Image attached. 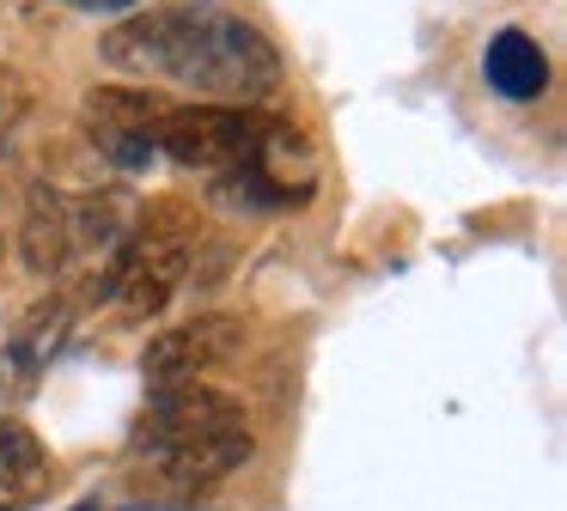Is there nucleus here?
I'll list each match as a JSON object with an SVG mask.
<instances>
[{
  "label": "nucleus",
  "instance_id": "39448f33",
  "mask_svg": "<svg viewBox=\"0 0 567 511\" xmlns=\"http://www.w3.org/2000/svg\"><path fill=\"white\" fill-rule=\"evenodd\" d=\"M238 347H245V323H238V316H196V323H177V328H165V335L147 341L141 377H147L153 389L202 384V377H208L214 365H226Z\"/></svg>",
  "mask_w": 567,
  "mask_h": 511
},
{
  "label": "nucleus",
  "instance_id": "f8f14e48",
  "mask_svg": "<svg viewBox=\"0 0 567 511\" xmlns=\"http://www.w3.org/2000/svg\"><path fill=\"white\" fill-rule=\"evenodd\" d=\"M68 7H80V12H141L147 0H68Z\"/></svg>",
  "mask_w": 567,
  "mask_h": 511
},
{
  "label": "nucleus",
  "instance_id": "9b49d317",
  "mask_svg": "<svg viewBox=\"0 0 567 511\" xmlns=\"http://www.w3.org/2000/svg\"><path fill=\"white\" fill-rule=\"evenodd\" d=\"M31 116V80L19 67H0V140Z\"/></svg>",
  "mask_w": 567,
  "mask_h": 511
},
{
  "label": "nucleus",
  "instance_id": "6e6552de",
  "mask_svg": "<svg viewBox=\"0 0 567 511\" xmlns=\"http://www.w3.org/2000/svg\"><path fill=\"white\" fill-rule=\"evenodd\" d=\"M19 255L38 280L62 274L68 262L80 255V238H74V201L50 182H31L25 195V226H19Z\"/></svg>",
  "mask_w": 567,
  "mask_h": 511
},
{
  "label": "nucleus",
  "instance_id": "1a4fd4ad",
  "mask_svg": "<svg viewBox=\"0 0 567 511\" xmlns=\"http://www.w3.org/2000/svg\"><path fill=\"white\" fill-rule=\"evenodd\" d=\"M55 487V462L25 420L0 414V511H31Z\"/></svg>",
  "mask_w": 567,
  "mask_h": 511
},
{
  "label": "nucleus",
  "instance_id": "4468645a",
  "mask_svg": "<svg viewBox=\"0 0 567 511\" xmlns=\"http://www.w3.org/2000/svg\"><path fill=\"white\" fill-rule=\"evenodd\" d=\"M189 7H208V0H189Z\"/></svg>",
  "mask_w": 567,
  "mask_h": 511
},
{
  "label": "nucleus",
  "instance_id": "423d86ee",
  "mask_svg": "<svg viewBox=\"0 0 567 511\" xmlns=\"http://www.w3.org/2000/svg\"><path fill=\"white\" fill-rule=\"evenodd\" d=\"M165 97L159 92H99V97H86V128H92V146H99L111 165H123V170H141V165H153V122L165 116Z\"/></svg>",
  "mask_w": 567,
  "mask_h": 511
},
{
  "label": "nucleus",
  "instance_id": "f03ea898",
  "mask_svg": "<svg viewBox=\"0 0 567 511\" xmlns=\"http://www.w3.org/2000/svg\"><path fill=\"white\" fill-rule=\"evenodd\" d=\"M135 457L159 481V505H189L250 462L245 401L214 384H165L135 420Z\"/></svg>",
  "mask_w": 567,
  "mask_h": 511
},
{
  "label": "nucleus",
  "instance_id": "9d476101",
  "mask_svg": "<svg viewBox=\"0 0 567 511\" xmlns=\"http://www.w3.org/2000/svg\"><path fill=\"white\" fill-rule=\"evenodd\" d=\"M482 73H488V85L501 97H513V104H530V97H543V85H549V61H543L537 36H525V31H494L488 55H482Z\"/></svg>",
  "mask_w": 567,
  "mask_h": 511
},
{
  "label": "nucleus",
  "instance_id": "20e7f679",
  "mask_svg": "<svg viewBox=\"0 0 567 511\" xmlns=\"http://www.w3.org/2000/svg\"><path fill=\"white\" fill-rule=\"evenodd\" d=\"M269 116L257 109H226V104H172L153 122V146L184 170H208V177H233L250 153H257Z\"/></svg>",
  "mask_w": 567,
  "mask_h": 511
},
{
  "label": "nucleus",
  "instance_id": "ddd939ff",
  "mask_svg": "<svg viewBox=\"0 0 567 511\" xmlns=\"http://www.w3.org/2000/svg\"><path fill=\"white\" fill-rule=\"evenodd\" d=\"M128 511H189V505H128Z\"/></svg>",
  "mask_w": 567,
  "mask_h": 511
},
{
  "label": "nucleus",
  "instance_id": "0eeeda50",
  "mask_svg": "<svg viewBox=\"0 0 567 511\" xmlns=\"http://www.w3.org/2000/svg\"><path fill=\"white\" fill-rule=\"evenodd\" d=\"M68 323H74V304L68 299H43V304H31V311L19 316L13 341H7V353H0V396L19 401V396L38 389V377L50 372V359L68 341Z\"/></svg>",
  "mask_w": 567,
  "mask_h": 511
},
{
  "label": "nucleus",
  "instance_id": "f257e3e1",
  "mask_svg": "<svg viewBox=\"0 0 567 511\" xmlns=\"http://www.w3.org/2000/svg\"><path fill=\"white\" fill-rule=\"evenodd\" d=\"M104 61L116 73L172 80L196 104L226 109H257L281 85L275 43L220 7H141L104 36Z\"/></svg>",
  "mask_w": 567,
  "mask_h": 511
},
{
  "label": "nucleus",
  "instance_id": "7ed1b4c3",
  "mask_svg": "<svg viewBox=\"0 0 567 511\" xmlns=\"http://www.w3.org/2000/svg\"><path fill=\"white\" fill-rule=\"evenodd\" d=\"M189 255H196V213L177 201H153L116 238L104 274L92 280V299H111L116 316L147 323V316H159L177 299V286L189 274Z\"/></svg>",
  "mask_w": 567,
  "mask_h": 511
}]
</instances>
